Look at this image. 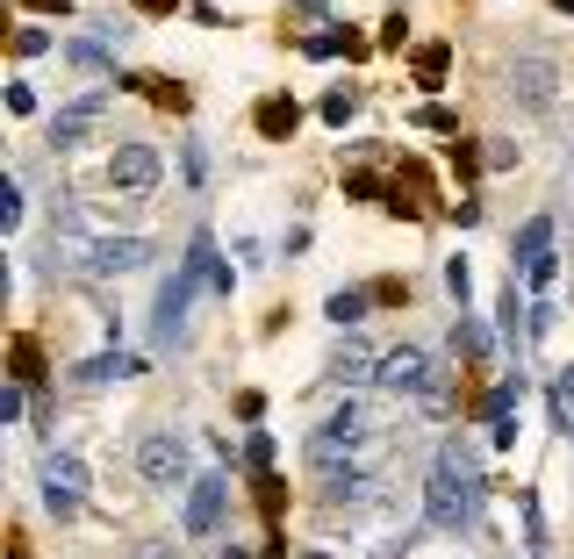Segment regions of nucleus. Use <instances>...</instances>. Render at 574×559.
<instances>
[{"mask_svg":"<svg viewBox=\"0 0 574 559\" xmlns=\"http://www.w3.org/2000/svg\"><path fill=\"white\" fill-rule=\"evenodd\" d=\"M202 273H208V237H194L187 266L173 273V287L158 294V315H151V330H158V338H173V330H180V315H187V301H194V280H202Z\"/></svg>","mask_w":574,"mask_h":559,"instance_id":"7ed1b4c3","label":"nucleus"},{"mask_svg":"<svg viewBox=\"0 0 574 559\" xmlns=\"http://www.w3.org/2000/svg\"><path fill=\"white\" fill-rule=\"evenodd\" d=\"M352 437H359V402L345 395L338 410H330V423H324V431L309 437V459H316V466H330V459H338L345 445H352Z\"/></svg>","mask_w":574,"mask_h":559,"instance_id":"9b49d317","label":"nucleus"},{"mask_svg":"<svg viewBox=\"0 0 574 559\" xmlns=\"http://www.w3.org/2000/svg\"><path fill=\"white\" fill-rule=\"evenodd\" d=\"M309 559H330V552H309Z\"/></svg>","mask_w":574,"mask_h":559,"instance_id":"a878e982","label":"nucleus"},{"mask_svg":"<svg viewBox=\"0 0 574 559\" xmlns=\"http://www.w3.org/2000/svg\"><path fill=\"white\" fill-rule=\"evenodd\" d=\"M295 123H301V108H295V101H287V94L259 101V130H266V137H287V130H295Z\"/></svg>","mask_w":574,"mask_h":559,"instance_id":"f8f14e48","label":"nucleus"},{"mask_svg":"<svg viewBox=\"0 0 574 559\" xmlns=\"http://www.w3.org/2000/svg\"><path fill=\"white\" fill-rule=\"evenodd\" d=\"M424 517H431V531H467V524L481 517V466H474V452H467V445H445L431 459V474H424Z\"/></svg>","mask_w":574,"mask_h":559,"instance_id":"f257e3e1","label":"nucleus"},{"mask_svg":"<svg viewBox=\"0 0 574 559\" xmlns=\"http://www.w3.org/2000/svg\"><path fill=\"white\" fill-rule=\"evenodd\" d=\"M43 503H51L58 524H72L86 509V466L72 459V452H51V459H43Z\"/></svg>","mask_w":574,"mask_h":559,"instance_id":"f03ea898","label":"nucleus"},{"mask_svg":"<svg viewBox=\"0 0 574 559\" xmlns=\"http://www.w3.org/2000/svg\"><path fill=\"white\" fill-rule=\"evenodd\" d=\"M373 366H381V352H373V344H359V338H345V352H338V373H345V381H367Z\"/></svg>","mask_w":574,"mask_h":559,"instance_id":"ddd939ff","label":"nucleus"},{"mask_svg":"<svg viewBox=\"0 0 574 559\" xmlns=\"http://www.w3.org/2000/svg\"><path fill=\"white\" fill-rule=\"evenodd\" d=\"M517 273L532 280L539 294L553 287V222H546V216H532V222H524V237H517Z\"/></svg>","mask_w":574,"mask_h":559,"instance_id":"39448f33","label":"nucleus"},{"mask_svg":"<svg viewBox=\"0 0 574 559\" xmlns=\"http://www.w3.org/2000/svg\"><path fill=\"white\" fill-rule=\"evenodd\" d=\"M561 8H567V14H574V0H561Z\"/></svg>","mask_w":574,"mask_h":559,"instance_id":"393cba45","label":"nucleus"},{"mask_svg":"<svg viewBox=\"0 0 574 559\" xmlns=\"http://www.w3.org/2000/svg\"><path fill=\"white\" fill-rule=\"evenodd\" d=\"M417 123H424L431 137H452V130H460V115H445V108H424V115H417Z\"/></svg>","mask_w":574,"mask_h":559,"instance_id":"412c9836","label":"nucleus"},{"mask_svg":"<svg viewBox=\"0 0 574 559\" xmlns=\"http://www.w3.org/2000/svg\"><path fill=\"white\" fill-rule=\"evenodd\" d=\"M51 51V37H43V29H22V37H14V58H43Z\"/></svg>","mask_w":574,"mask_h":559,"instance_id":"6ab92c4d","label":"nucleus"},{"mask_svg":"<svg viewBox=\"0 0 574 559\" xmlns=\"http://www.w3.org/2000/svg\"><path fill=\"white\" fill-rule=\"evenodd\" d=\"M137 8H151V14H173V8H180V0H137Z\"/></svg>","mask_w":574,"mask_h":559,"instance_id":"5701e85b","label":"nucleus"},{"mask_svg":"<svg viewBox=\"0 0 574 559\" xmlns=\"http://www.w3.org/2000/svg\"><path fill=\"white\" fill-rule=\"evenodd\" d=\"M324 123H338V130L352 123V94H324Z\"/></svg>","mask_w":574,"mask_h":559,"instance_id":"aec40b11","label":"nucleus"},{"mask_svg":"<svg viewBox=\"0 0 574 559\" xmlns=\"http://www.w3.org/2000/svg\"><path fill=\"white\" fill-rule=\"evenodd\" d=\"M223 503H230V480H223V474H202V480L187 488V531L208 538V531L223 524Z\"/></svg>","mask_w":574,"mask_h":559,"instance_id":"6e6552de","label":"nucleus"},{"mask_svg":"<svg viewBox=\"0 0 574 559\" xmlns=\"http://www.w3.org/2000/svg\"><path fill=\"white\" fill-rule=\"evenodd\" d=\"M158 173H165V165H158V151H151V144H115L109 179L123 194H151V187H158Z\"/></svg>","mask_w":574,"mask_h":559,"instance_id":"423d86ee","label":"nucleus"},{"mask_svg":"<svg viewBox=\"0 0 574 559\" xmlns=\"http://www.w3.org/2000/svg\"><path fill=\"white\" fill-rule=\"evenodd\" d=\"M553 410H561V423L574 431V366H561V381H553Z\"/></svg>","mask_w":574,"mask_h":559,"instance_id":"a211bd4d","label":"nucleus"},{"mask_svg":"<svg viewBox=\"0 0 574 559\" xmlns=\"http://www.w3.org/2000/svg\"><path fill=\"white\" fill-rule=\"evenodd\" d=\"M359 309H367V294H359V287H338V294L324 301V315H330V323H352Z\"/></svg>","mask_w":574,"mask_h":559,"instance_id":"f3484780","label":"nucleus"},{"mask_svg":"<svg viewBox=\"0 0 574 559\" xmlns=\"http://www.w3.org/2000/svg\"><path fill=\"white\" fill-rule=\"evenodd\" d=\"M445 72H452L445 43H424V51H417V86H445Z\"/></svg>","mask_w":574,"mask_h":559,"instance_id":"4468645a","label":"nucleus"},{"mask_svg":"<svg viewBox=\"0 0 574 559\" xmlns=\"http://www.w3.org/2000/svg\"><path fill=\"white\" fill-rule=\"evenodd\" d=\"M445 287L467 301V287H474V273H467V259H445Z\"/></svg>","mask_w":574,"mask_h":559,"instance_id":"4be33fe9","label":"nucleus"},{"mask_svg":"<svg viewBox=\"0 0 574 559\" xmlns=\"http://www.w3.org/2000/svg\"><path fill=\"white\" fill-rule=\"evenodd\" d=\"M0 230H22V179H0Z\"/></svg>","mask_w":574,"mask_h":559,"instance_id":"dca6fc26","label":"nucleus"},{"mask_svg":"<svg viewBox=\"0 0 574 559\" xmlns=\"http://www.w3.org/2000/svg\"><path fill=\"white\" fill-rule=\"evenodd\" d=\"M137 474L151 480V488H180V480H187V437L151 431L144 445H137Z\"/></svg>","mask_w":574,"mask_h":559,"instance_id":"20e7f679","label":"nucleus"},{"mask_svg":"<svg viewBox=\"0 0 574 559\" xmlns=\"http://www.w3.org/2000/svg\"><path fill=\"white\" fill-rule=\"evenodd\" d=\"M144 259H151V237L115 230V237H101V245L86 251V273H130V266H144Z\"/></svg>","mask_w":574,"mask_h":559,"instance_id":"9d476101","label":"nucleus"},{"mask_svg":"<svg viewBox=\"0 0 574 559\" xmlns=\"http://www.w3.org/2000/svg\"><path fill=\"white\" fill-rule=\"evenodd\" d=\"M452 352H460V359H481V352H489V330H481L474 315H460V323H452Z\"/></svg>","mask_w":574,"mask_h":559,"instance_id":"2eb2a0df","label":"nucleus"},{"mask_svg":"<svg viewBox=\"0 0 574 559\" xmlns=\"http://www.w3.org/2000/svg\"><path fill=\"white\" fill-rule=\"evenodd\" d=\"M101 115H109V94H80V101H65V108L51 115V144H58V151H72V144L86 137V130L101 123Z\"/></svg>","mask_w":574,"mask_h":559,"instance_id":"1a4fd4ad","label":"nucleus"},{"mask_svg":"<svg viewBox=\"0 0 574 559\" xmlns=\"http://www.w3.org/2000/svg\"><path fill=\"white\" fill-rule=\"evenodd\" d=\"M373 381H381L388 395H417V387L431 381V359L417 352V344H396V352H381V366H373Z\"/></svg>","mask_w":574,"mask_h":559,"instance_id":"0eeeda50","label":"nucleus"},{"mask_svg":"<svg viewBox=\"0 0 574 559\" xmlns=\"http://www.w3.org/2000/svg\"><path fill=\"white\" fill-rule=\"evenodd\" d=\"M137 559H173V552H165V546H144V552H137Z\"/></svg>","mask_w":574,"mask_h":559,"instance_id":"b1692460","label":"nucleus"}]
</instances>
